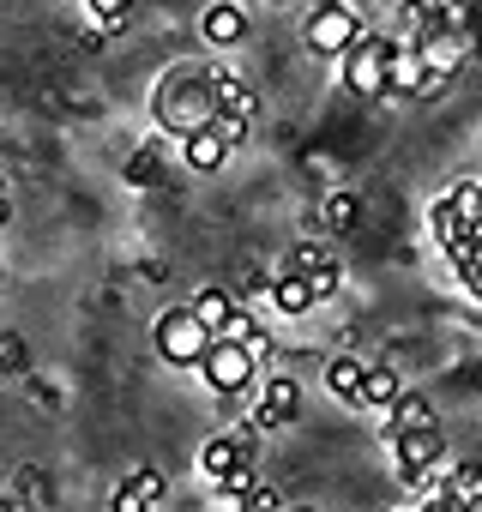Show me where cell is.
<instances>
[{"instance_id": "cell-14", "label": "cell", "mask_w": 482, "mask_h": 512, "mask_svg": "<svg viewBox=\"0 0 482 512\" xmlns=\"http://www.w3.org/2000/svg\"><path fill=\"white\" fill-rule=\"evenodd\" d=\"M272 302H278V314H308L320 296H314V284H308L302 272H290V266H284V272L272 278Z\"/></svg>"}, {"instance_id": "cell-35", "label": "cell", "mask_w": 482, "mask_h": 512, "mask_svg": "<svg viewBox=\"0 0 482 512\" xmlns=\"http://www.w3.org/2000/svg\"><path fill=\"white\" fill-rule=\"evenodd\" d=\"M0 512H19V506H13V500H0Z\"/></svg>"}, {"instance_id": "cell-28", "label": "cell", "mask_w": 482, "mask_h": 512, "mask_svg": "<svg viewBox=\"0 0 482 512\" xmlns=\"http://www.w3.org/2000/svg\"><path fill=\"white\" fill-rule=\"evenodd\" d=\"M127 181H133V187H145V181H157V151H151V145L127 157Z\"/></svg>"}, {"instance_id": "cell-25", "label": "cell", "mask_w": 482, "mask_h": 512, "mask_svg": "<svg viewBox=\"0 0 482 512\" xmlns=\"http://www.w3.org/2000/svg\"><path fill=\"white\" fill-rule=\"evenodd\" d=\"M254 482H260V476H254V458H248V464H241V470H229V476H217V494L241 506V500H248V488H254Z\"/></svg>"}, {"instance_id": "cell-23", "label": "cell", "mask_w": 482, "mask_h": 512, "mask_svg": "<svg viewBox=\"0 0 482 512\" xmlns=\"http://www.w3.org/2000/svg\"><path fill=\"white\" fill-rule=\"evenodd\" d=\"M193 314H199L211 332H223L229 314H235V296H229V290H199V296H193Z\"/></svg>"}, {"instance_id": "cell-16", "label": "cell", "mask_w": 482, "mask_h": 512, "mask_svg": "<svg viewBox=\"0 0 482 512\" xmlns=\"http://www.w3.org/2000/svg\"><path fill=\"white\" fill-rule=\"evenodd\" d=\"M248 458H254V452L241 446L235 434H217V440H211V446L199 452V470H205V476H229V470H241Z\"/></svg>"}, {"instance_id": "cell-36", "label": "cell", "mask_w": 482, "mask_h": 512, "mask_svg": "<svg viewBox=\"0 0 482 512\" xmlns=\"http://www.w3.org/2000/svg\"><path fill=\"white\" fill-rule=\"evenodd\" d=\"M470 296H476V302H482V284H476V290H470Z\"/></svg>"}, {"instance_id": "cell-31", "label": "cell", "mask_w": 482, "mask_h": 512, "mask_svg": "<svg viewBox=\"0 0 482 512\" xmlns=\"http://www.w3.org/2000/svg\"><path fill=\"white\" fill-rule=\"evenodd\" d=\"M19 488H25V500H49V482H43V470H19Z\"/></svg>"}, {"instance_id": "cell-17", "label": "cell", "mask_w": 482, "mask_h": 512, "mask_svg": "<svg viewBox=\"0 0 482 512\" xmlns=\"http://www.w3.org/2000/svg\"><path fill=\"white\" fill-rule=\"evenodd\" d=\"M464 229H470V223L458 217V205H452V193H440V199L428 205V235H434L440 247H452V241H458Z\"/></svg>"}, {"instance_id": "cell-32", "label": "cell", "mask_w": 482, "mask_h": 512, "mask_svg": "<svg viewBox=\"0 0 482 512\" xmlns=\"http://www.w3.org/2000/svg\"><path fill=\"white\" fill-rule=\"evenodd\" d=\"M260 290H272V278H266V272H241V302L260 296Z\"/></svg>"}, {"instance_id": "cell-20", "label": "cell", "mask_w": 482, "mask_h": 512, "mask_svg": "<svg viewBox=\"0 0 482 512\" xmlns=\"http://www.w3.org/2000/svg\"><path fill=\"white\" fill-rule=\"evenodd\" d=\"M422 422H434V410H428V404H422L416 392H404V398H398V404L386 410V440H398L404 428H422Z\"/></svg>"}, {"instance_id": "cell-2", "label": "cell", "mask_w": 482, "mask_h": 512, "mask_svg": "<svg viewBox=\"0 0 482 512\" xmlns=\"http://www.w3.org/2000/svg\"><path fill=\"white\" fill-rule=\"evenodd\" d=\"M356 37H362V7H356V0H320L314 19H308V31H302V43L320 61H344L356 49Z\"/></svg>"}, {"instance_id": "cell-6", "label": "cell", "mask_w": 482, "mask_h": 512, "mask_svg": "<svg viewBox=\"0 0 482 512\" xmlns=\"http://www.w3.org/2000/svg\"><path fill=\"white\" fill-rule=\"evenodd\" d=\"M254 368H260V356L248 344H235V338H217L205 350V362H199V374H205V386L217 398H241V392H248V380H254Z\"/></svg>"}, {"instance_id": "cell-11", "label": "cell", "mask_w": 482, "mask_h": 512, "mask_svg": "<svg viewBox=\"0 0 482 512\" xmlns=\"http://www.w3.org/2000/svg\"><path fill=\"white\" fill-rule=\"evenodd\" d=\"M302 410V386L296 380H266V398H260V410H248L260 428H284L290 416Z\"/></svg>"}, {"instance_id": "cell-15", "label": "cell", "mask_w": 482, "mask_h": 512, "mask_svg": "<svg viewBox=\"0 0 482 512\" xmlns=\"http://www.w3.org/2000/svg\"><path fill=\"white\" fill-rule=\"evenodd\" d=\"M362 380H368V368H362L356 356H332V362H326V392H332V398L362 404Z\"/></svg>"}, {"instance_id": "cell-29", "label": "cell", "mask_w": 482, "mask_h": 512, "mask_svg": "<svg viewBox=\"0 0 482 512\" xmlns=\"http://www.w3.org/2000/svg\"><path fill=\"white\" fill-rule=\"evenodd\" d=\"M308 284H314V296H320V302H326V296H338V284H344V272H338V260H326V266H320V272H314Z\"/></svg>"}, {"instance_id": "cell-34", "label": "cell", "mask_w": 482, "mask_h": 512, "mask_svg": "<svg viewBox=\"0 0 482 512\" xmlns=\"http://www.w3.org/2000/svg\"><path fill=\"white\" fill-rule=\"evenodd\" d=\"M284 512H320V506H284Z\"/></svg>"}, {"instance_id": "cell-9", "label": "cell", "mask_w": 482, "mask_h": 512, "mask_svg": "<svg viewBox=\"0 0 482 512\" xmlns=\"http://www.w3.org/2000/svg\"><path fill=\"white\" fill-rule=\"evenodd\" d=\"M199 37H205L211 49H229V43H241V37H248V19H241V7H235V0H211V7H205V19H199Z\"/></svg>"}, {"instance_id": "cell-30", "label": "cell", "mask_w": 482, "mask_h": 512, "mask_svg": "<svg viewBox=\"0 0 482 512\" xmlns=\"http://www.w3.org/2000/svg\"><path fill=\"white\" fill-rule=\"evenodd\" d=\"M217 338H235V344H254V338H260V326H254L248 314H241V308H235V314H229V326H223Z\"/></svg>"}, {"instance_id": "cell-8", "label": "cell", "mask_w": 482, "mask_h": 512, "mask_svg": "<svg viewBox=\"0 0 482 512\" xmlns=\"http://www.w3.org/2000/svg\"><path fill=\"white\" fill-rule=\"evenodd\" d=\"M229 151H235V139H229L223 127H199V133H187V139H181V157H187V169H199V175L223 169V163H229Z\"/></svg>"}, {"instance_id": "cell-22", "label": "cell", "mask_w": 482, "mask_h": 512, "mask_svg": "<svg viewBox=\"0 0 482 512\" xmlns=\"http://www.w3.org/2000/svg\"><path fill=\"white\" fill-rule=\"evenodd\" d=\"M85 13H91V43H97V37H109V31L127 25L133 0H85Z\"/></svg>"}, {"instance_id": "cell-1", "label": "cell", "mask_w": 482, "mask_h": 512, "mask_svg": "<svg viewBox=\"0 0 482 512\" xmlns=\"http://www.w3.org/2000/svg\"><path fill=\"white\" fill-rule=\"evenodd\" d=\"M157 115H163V127L169 133H199V127H217V91H211V79L205 73H175L169 85H163V97H157Z\"/></svg>"}, {"instance_id": "cell-18", "label": "cell", "mask_w": 482, "mask_h": 512, "mask_svg": "<svg viewBox=\"0 0 482 512\" xmlns=\"http://www.w3.org/2000/svg\"><path fill=\"white\" fill-rule=\"evenodd\" d=\"M320 217H326V229H332V235H344V229H356V217H362V199H356L350 187H338V193H326Z\"/></svg>"}, {"instance_id": "cell-10", "label": "cell", "mask_w": 482, "mask_h": 512, "mask_svg": "<svg viewBox=\"0 0 482 512\" xmlns=\"http://www.w3.org/2000/svg\"><path fill=\"white\" fill-rule=\"evenodd\" d=\"M163 500V476L157 470H133V476H121V488L109 494V512H151Z\"/></svg>"}, {"instance_id": "cell-37", "label": "cell", "mask_w": 482, "mask_h": 512, "mask_svg": "<svg viewBox=\"0 0 482 512\" xmlns=\"http://www.w3.org/2000/svg\"><path fill=\"white\" fill-rule=\"evenodd\" d=\"M0 193H7V181H0Z\"/></svg>"}, {"instance_id": "cell-13", "label": "cell", "mask_w": 482, "mask_h": 512, "mask_svg": "<svg viewBox=\"0 0 482 512\" xmlns=\"http://www.w3.org/2000/svg\"><path fill=\"white\" fill-rule=\"evenodd\" d=\"M422 79H428L422 49L398 43V49H392V79H386V91H392V97H422Z\"/></svg>"}, {"instance_id": "cell-19", "label": "cell", "mask_w": 482, "mask_h": 512, "mask_svg": "<svg viewBox=\"0 0 482 512\" xmlns=\"http://www.w3.org/2000/svg\"><path fill=\"white\" fill-rule=\"evenodd\" d=\"M404 398V380L392 374V368H368V380H362V404H374V410H392Z\"/></svg>"}, {"instance_id": "cell-5", "label": "cell", "mask_w": 482, "mask_h": 512, "mask_svg": "<svg viewBox=\"0 0 482 512\" xmlns=\"http://www.w3.org/2000/svg\"><path fill=\"white\" fill-rule=\"evenodd\" d=\"M392 49H398V43H386V37L362 31V37H356V49L338 61V67H344V85H350L356 97H386V79H392Z\"/></svg>"}, {"instance_id": "cell-26", "label": "cell", "mask_w": 482, "mask_h": 512, "mask_svg": "<svg viewBox=\"0 0 482 512\" xmlns=\"http://www.w3.org/2000/svg\"><path fill=\"white\" fill-rule=\"evenodd\" d=\"M326 260H332V253H326V247H320V241H302V247H296V253H290V272H302V278H314V272H320V266H326Z\"/></svg>"}, {"instance_id": "cell-33", "label": "cell", "mask_w": 482, "mask_h": 512, "mask_svg": "<svg viewBox=\"0 0 482 512\" xmlns=\"http://www.w3.org/2000/svg\"><path fill=\"white\" fill-rule=\"evenodd\" d=\"M7 223H13V199H7V193H0V229H7Z\"/></svg>"}, {"instance_id": "cell-3", "label": "cell", "mask_w": 482, "mask_h": 512, "mask_svg": "<svg viewBox=\"0 0 482 512\" xmlns=\"http://www.w3.org/2000/svg\"><path fill=\"white\" fill-rule=\"evenodd\" d=\"M392 458H398V476H404V488H446V482H434V464L446 458V434H440V422H422V428H404L398 440H392Z\"/></svg>"}, {"instance_id": "cell-4", "label": "cell", "mask_w": 482, "mask_h": 512, "mask_svg": "<svg viewBox=\"0 0 482 512\" xmlns=\"http://www.w3.org/2000/svg\"><path fill=\"white\" fill-rule=\"evenodd\" d=\"M211 344H217V332H211L193 308H169V314L157 320V356L175 362V368H199Z\"/></svg>"}, {"instance_id": "cell-21", "label": "cell", "mask_w": 482, "mask_h": 512, "mask_svg": "<svg viewBox=\"0 0 482 512\" xmlns=\"http://www.w3.org/2000/svg\"><path fill=\"white\" fill-rule=\"evenodd\" d=\"M446 494L464 506V512H482V464H458L446 476Z\"/></svg>"}, {"instance_id": "cell-7", "label": "cell", "mask_w": 482, "mask_h": 512, "mask_svg": "<svg viewBox=\"0 0 482 512\" xmlns=\"http://www.w3.org/2000/svg\"><path fill=\"white\" fill-rule=\"evenodd\" d=\"M422 61H428V73H458L464 61H470V49H476V37H464V31H446V25H434L422 43Z\"/></svg>"}, {"instance_id": "cell-12", "label": "cell", "mask_w": 482, "mask_h": 512, "mask_svg": "<svg viewBox=\"0 0 482 512\" xmlns=\"http://www.w3.org/2000/svg\"><path fill=\"white\" fill-rule=\"evenodd\" d=\"M211 91H217V121H254V91L241 85L235 73H211Z\"/></svg>"}, {"instance_id": "cell-24", "label": "cell", "mask_w": 482, "mask_h": 512, "mask_svg": "<svg viewBox=\"0 0 482 512\" xmlns=\"http://www.w3.org/2000/svg\"><path fill=\"white\" fill-rule=\"evenodd\" d=\"M446 193H452V205H458V217H464L470 229H482V181H452Z\"/></svg>"}, {"instance_id": "cell-27", "label": "cell", "mask_w": 482, "mask_h": 512, "mask_svg": "<svg viewBox=\"0 0 482 512\" xmlns=\"http://www.w3.org/2000/svg\"><path fill=\"white\" fill-rule=\"evenodd\" d=\"M241 512H284V500H278V488H272V482H254V488H248V500H241Z\"/></svg>"}, {"instance_id": "cell-38", "label": "cell", "mask_w": 482, "mask_h": 512, "mask_svg": "<svg viewBox=\"0 0 482 512\" xmlns=\"http://www.w3.org/2000/svg\"><path fill=\"white\" fill-rule=\"evenodd\" d=\"M314 7H320V0H314Z\"/></svg>"}]
</instances>
